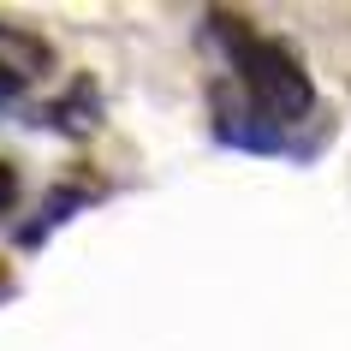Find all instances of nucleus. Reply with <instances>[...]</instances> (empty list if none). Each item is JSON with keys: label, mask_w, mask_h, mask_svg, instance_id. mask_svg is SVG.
<instances>
[{"label": "nucleus", "mask_w": 351, "mask_h": 351, "mask_svg": "<svg viewBox=\"0 0 351 351\" xmlns=\"http://www.w3.org/2000/svg\"><path fill=\"white\" fill-rule=\"evenodd\" d=\"M12 197H19V173H12V167L0 161V208L12 203Z\"/></svg>", "instance_id": "nucleus-3"}, {"label": "nucleus", "mask_w": 351, "mask_h": 351, "mask_svg": "<svg viewBox=\"0 0 351 351\" xmlns=\"http://www.w3.org/2000/svg\"><path fill=\"white\" fill-rule=\"evenodd\" d=\"M19 90H24V72H12V66L0 60V108H12V101H19Z\"/></svg>", "instance_id": "nucleus-2"}, {"label": "nucleus", "mask_w": 351, "mask_h": 351, "mask_svg": "<svg viewBox=\"0 0 351 351\" xmlns=\"http://www.w3.org/2000/svg\"><path fill=\"white\" fill-rule=\"evenodd\" d=\"M208 24H215V42L226 48V66L239 77V90H226V95H232L244 113H256L268 131H286V125H298V119H310L315 90H310V77H304V66H298L280 42L256 36L250 24L226 19V12L208 19Z\"/></svg>", "instance_id": "nucleus-1"}]
</instances>
